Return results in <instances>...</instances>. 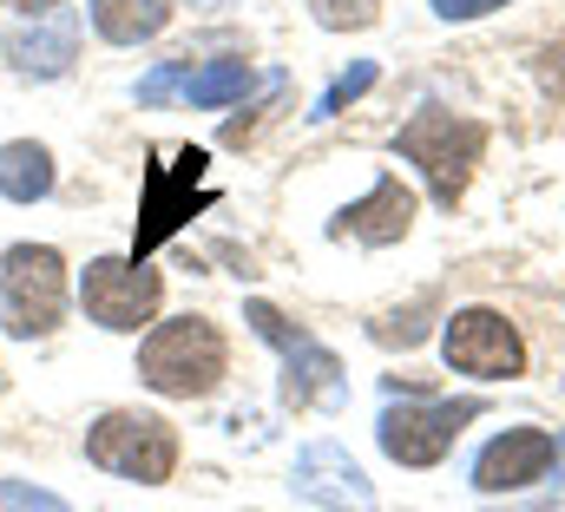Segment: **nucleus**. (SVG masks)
Returning <instances> with one entry per match:
<instances>
[{"mask_svg":"<svg viewBox=\"0 0 565 512\" xmlns=\"http://www.w3.org/2000/svg\"><path fill=\"white\" fill-rule=\"evenodd\" d=\"M0 316H7V335H20V342L60 329V316H66V263H60L53 244H13L0 256Z\"/></svg>","mask_w":565,"mask_h":512,"instance_id":"nucleus-3","label":"nucleus"},{"mask_svg":"<svg viewBox=\"0 0 565 512\" xmlns=\"http://www.w3.org/2000/svg\"><path fill=\"white\" fill-rule=\"evenodd\" d=\"M296 493L316 500V506H329V512H369L375 506V487L362 480V467L335 440H316V447L296 454Z\"/></svg>","mask_w":565,"mask_h":512,"instance_id":"nucleus-11","label":"nucleus"},{"mask_svg":"<svg viewBox=\"0 0 565 512\" xmlns=\"http://www.w3.org/2000/svg\"><path fill=\"white\" fill-rule=\"evenodd\" d=\"M198 178H204V151H178V164H151V171H145V204H139L132 256L158 250V244L191 217V204H211V191H198Z\"/></svg>","mask_w":565,"mask_h":512,"instance_id":"nucleus-8","label":"nucleus"},{"mask_svg":"<svg viewBox=\"0 0 565 512\" xmlns=\"http://www.w3.org/2000/svg\"><path fill=\"white\" fill-rule=\"evenodd\" d=\"M395 151H402L408 164H422L434 204H460V191H467V178H473V164H480V151H487V126L427 106V113H415L408 126L395 131Z\"/></svg>","mask_w":565,"mask_h":512,"instance_id":"nucleus-2","label":"nucleus"},{"mask_svg":"<svg viewBox=\"0 0 565 512\" xmlns=\"http://www.w3.org/2000/svg\"><path fill=\"white\" fill-rule=\"evenodd\" d=\"M7 7H20V13H40V7H53V0H7Z\"/></svg>","mask_w":565,"mask_h":512,"instance_id":"nucleus-24","label":"nucleus"},{"mask_svg":"<svg viewBox=\"0 0 565 512\" xmlns=\"http://www.w3.org/2000/svg\"><path fill=\"white\" fill-rule=\"evenodd\" d=\"M244 316H250V329H257V335H264V342H270V349H282V355H289V349H302V342H309V335H302V329H296V322H282V309H270V302H250V309H244Z\"/></svg>","mask_w":565,"mask_h":512,"instance_id":"nucleus-19","label":"nucleus"},{"mask_svg":"<svg viewBox=\"0 0 565 512\" xmlns=\"http://www.w3.org/2000/svg\"><path fill=\"white\" fill-rule=\"evenodd\" d=\"M342 394V362L316 342L289 349V375H282V401L289 407H309V401H335Z\"/></svg>","mask_w":565,"mask_h":512,"instance_id":"nucleus-15","label":"nucleus"},{"mask_svg":"<svg viewBox=\"0 0 565 512\" xmlns=\"http://www.w3.org/2000/svg\"><path fill=\"white\" fill-rule=\"evenodd\" d=\"M480 420V401H408V407H388L382 414V454L402 460V467H434L454 454L460 427Z\"/></svg>","mask_w":565,"mask_h":512,"instance_id":"nucleus-6","label":"nucleus"},{"mask_svg":"<svg viewBox=\"0 0 565 512\" xmlns=\"http://www.w3.org/2000/svg\"><path fill=\"white\" fill-rule=\"evenodd\" d=\"M335 231H349V237H362V244H402V237L415 231V191H408L402 178H375V191H369L362 204H349Z\"/></svg>","mask_w":565,"mask_h":512,"instance_id":"nucleus-12","label":"nucleus"},{"mask_svg":"<svg viewBox=\"0 0 565 512\" xmlns=\"http://www.w3.org/2000/svg\"><path fill=\"white\" fill-rule=\"evenodd\" d=\"M86 460L119 473V480H139V487H164L171 467H178V434L171 420L139 414V407H119V414H99L86 427Z\"/></svg>","mask_w":565,"mask_h":512,"instance_id":"nucleus-4","label":"nucleus"},{"mask_svg":"<svg viewBox=\"0 0 565 512\" xmlns=\"http://www.w3.org/2000/svg\"><path fill=\"white\" fill-rule=\"evenodd\" d=\"M164 20H171V0H93V26L113 46H139L151 33H164Z\"/></svg>","mask_w":565,"mask_h":512,"instance_id":"nucleus-14","label":"nucleus"},{"mask_svg":"<svg viewBox=\"0 0 565 512\" xmlns=\"http://www.w3.org/2000/svg\"><path fill=\"white\" fill-rule=\"evenodd\" d=\"M493 7H507V0H434L440 20H480V13H493Z\"/></svg>","mask_w":565,"mask_h":512,"instance_id":"nucleus-23","label":"nucleus"},{"mask_svg":"<svg viewBox=\"0 0 565 512\" xmlns=\"http://www.w3.org/2000/svg\"><path fill=\"white\" fill-rule=\"evenodd\" d=\"M250 86H257V73H250L244 60H211L204 73H191V79H184V93H191V106H198V113L237 106V99H244Z\"/></svg>","mask_w":565,"mask_h":512,"instance_id":"nucleus-16","label":"nucleus"},{"mask_svg":"<svg viewBox=\"0 0 565 512\" xmlns=\"http://www.w3.org/2000/svg\"><path fill=\"white\" fill-rule=\"evenodd\" d=\"M158 302H164V276L145 256H93L79 276V309L113 335H139L158 316Z\"/></svg>","mask_w":565,"mask_h":512,"instance_id":"nucleus-5","label":"nucleus"},{"mask_svg":"<svg viewBox=\"0 0 565 512\" xmlns=\"http://www.w3.org/2000/svg\"><path fill=\"white\" fill-rule=\"evenodd\" d=\"M198 7H224V0H198Z\"/></svg>","mask_w":565,"mask_h":512,"instance_id":"nucleus-25","label":"nucleus"},{"mask_svg":"<svg viewBox=\"0 0 565 512\" xmlns=\"http://www.w3.org/2000/svg\"><path fill=\"white\" fill-rule=\"evenodd\" d=\"M224 369H231V349H224L217 322H204V316L158 322L139 349V382L151 387V394H164V401H198V394H211V387L224 382Z\"/></svg>","mask_w":565,"mask_h":512,"instance_id":"nucleus-1","label":"nucleus"},{"mask_svg":"<svg viewBox=\"0 0 565 512\" xmlns=\"http://www.w3.org/2000/svg\"><path fill=\"white\" fill-rule=\"evenodd\" d=\"M375 79H382V73H375V60H355V66H349V73H342L322 99H316V113H309V119H335V113H342V106H355Z\"/></svg>","mask_w":565,"mask_h":512,"instance_id":"nucleus-17","label":"nucleus"},{"mask_svg":"<svg viewBox=\"0 0 565 512\" xmlns=\"http://www.w3.org/2000/svg\"><path fill=\"white\" fill-rule=\"evenodd\" d=\"M559 460V440L546 427H507L487 440V454L473 460V487L480 493H513V487H533L546 480V467Z\"/></svg>","mask_w":565,"mask_h":512,"instance_id":"nucleus-10","label":"nucleus"},{"mask_svg":"<svg viewBox=\"0 0 565 512\" xmlns=\"http://www.w3.org/2000/svg\"><path fill=\"white\" fill-rule=\"evenodd\" d=\"M46 191H53V151L33 145V138H13V145L0 151V198H13V204H40Z\"/></svg>","mask_w":565,"mask_h":512,"instance_id":"nucleus-13","label":"nucleus"},{"mask_svg":"<svg viewBox=\"0 0 565 512\" xmlns=\"http://www.w3.org/2000/svg\"><path fill=\"white\" fill-rule=\"evenodd\" d=\"M440 349H447V369H460V375H473V382H513V375H526V342H520V329H513L507 316H493V309H460V316H447Z\"/></svg>","mask_w":565,"mask_h":512,"instance_id":"nucleus-7","label":"nucleus"},{"mask_svg":"<svg viewBox=\"0 0 565 512\" xmlns=\"http://www.w3.org/2000/svg\"><path fill=\"white\" fill-rule=\"evenodd\" d=\"M0 512H73L60 493H40L26 480H0Z\"/></svg>","mask_w":565,"mask_h":512,"instance_id":"nucleus-21","label":"nucleus"},{"mask_svg":"<svg viewBox=\"0 0 565 512\" xmlns=\"http://www.w3.org/2000/svg\"><path fill=\"white\" fill-rule=\"evenodd\" d=\"M316 7V20L329 26V33H349V26H375V13H382V0H309Z\"/></svg>","mask_w":565,"mask_h":512,"instance_id":"nucleus-18","label":"nucleus"},{"mask_svg":"<svg viewBox=\"0 0 565 512\" xmlns=\"http://www.w3.org/2000/svg\"><path fill=\"white\" fill-rule=\"evenodd\" d=\"M73 53H79V13L60 7V0L7 33V66L26 73V79H60L73 66Z\"/></svg>","mask_w":565,"mask_h":512,"instance_id":"nucleus-9","label":"nucleus"},{"mask_svg":"<svg viewBox=\"0 0 565 512\" xmlns=\"http://www.w3.org/2000/svg\"><path fill=\"white\" fill-rule=\"evenodd\" d=\"M184 79H191V66H184V60H164L158 73H145V79H139V106H158V99H171Z\"/></svg>","mask_w":565,"mask_h":512,"instance_id":"nucleus-22","label":"nucleus"},{"mask_svg":"<svg viewBox=\"0 0 565 512\" xmlns=\"http://www.w3.org/2000/svg\"><path fill=\"white\" fill-rule=\"evenodd\" d=\"M427 309H434V302H415V309H395V316H382V322H375V342H402V349H415V342H422L427 335Z\"/></svg>","mask_w":565,"mask_h":512,"instance_id":"nucleus-20","label":"nucleus"}]
</instances>
